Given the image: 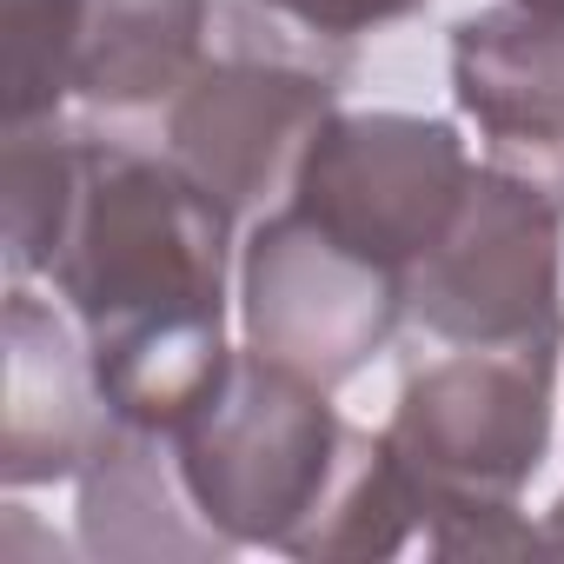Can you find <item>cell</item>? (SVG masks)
<instances>
[{"mask_svg": "<svg viewBox=\"0 0 564 564\" xmlns=\"http://www.w3.org/2000/svg\"><path fill=\"white\" fill-rule=\"evenodd\" d=\"M405 319V272L333 239L319 219L279 199L239 246V326L246 346L313 386L366 372Z\"/></svg>", "mask_w": 564, "mask_h": 564, "instance_id": "obj_5", "label": "cell"}, {"mask_svg": "<svg viewBox=\"0 0 564 564\" xmlns=\"http://www.w3.org/2000/svg\"><path fill=\"white\" fill-rule=\"evenodd\" d=\"M557 219L564 206L505 166H471V186L432 252L405 272V319L445 346H557L564 352V286H557Z\"/></svg>", "mask_w": 564, "mask_h": 564, "instance_id": "obj_4", "label": "cell"}, {"mask_svg": "<svg viewBox=\"0 0 564 564\" xmlns=\"http://www.w3.org/2000/svg\"><path fill=\"white\" fill-rule=\"evenodd\" d=\"M232 213L166 153L74 133L67 199L41 272L80 319L100 392L127 425H180L226 372Z\"/></svg>", "mask_w": 564, "mask_h": 564, "instance_id": "obj_1", "label": "cell"}, {"mask_svg": "<svg viewBox=\"0 0 564 564\" xmlns=\"http://www.w3.org/2000/svg\"><path fill=\"white\" fill-rule=\"evenodd\" d=\"M74 0H0V113L41 127L74 94Z\"/></svg>", "mask_w": 564, "mask_h": 564, "instance_id": "obj_12", "label": "cell"}, {"mask_svg": "<svg viewBox=\"0 0 564 564\" xmlns=\"http://www.w3.org/2000/svg\"><path fill=\"white\" fill-rule=\"evenodd\" d=\"M186 491L206 524L246 551H286L300 564L399 557L419 518V491L386 432H359L333 412L326 386L232 352L206 399L166 425Z\"/></svg>", "mask_w": 564, "mask_h": 564, "instance_id": "obj_2", "label": "cell"}, {"mask_svg": "<svg viewBox=\"0 0 564 564\" xmlns=\"http://www.w3.org/2000/svg\"><path fill=\"white\" fill-rule=\"evenodd\" d=\"M252 8L272 14L279 28L306 34V41H333V47H346V41H366V34H379V28L412 21L425 0H252Z\"/></svg>", "mask_w": 564, "mask_h": 564, "instance_id": "obj_13", "label": "cell"}, {"mask_svg": "<svg viewBox=\"0 0 564 564\" xmlns=\"http://www.w3.org/2000/svg\"><path fill=\"white\" fill-rule=\"evenodd\" d=\"M213 0H74V100L140 113L206 67Z\"/></svg>", "mask_w": 564, "mask_h": 564, "instance_id": "obj_11", "label": "cell"}, {"mask_svg": "<svg viewBox=\"0 0 564 564\" xmlns=\"http://www.w3.org/2000/svg\"><path fill=\"white\" fill-rule=\"evenodd\" d=\"M538 551H564V498L544 511V524H538Z\"/></svg>", "mask_w": 564, "mask_h": 564, "instance_id": "obj_14", "label": "cell"}, {"mask_svg": "<svg viewBox=\"0 0 564 564\" xmlns=\"http://www.w3.org/2000/svg\"><path fill=\"white\" fill-rule=\"evenodd\" d=\"M452 94L485 160L564 206V0H498L458 21Z\"/></svg>", "mask_w": 564, "mask_h": 564, "instance_id": "obj_8", "label": "cell"}, {"mask_svg": "<svg viewBox=\"0 0 564 564\" xmlns=\"http://www.w3.org/2000/svg\"><path fill=\"white\" fill-rule=\"evenodd\" d=\"M339 113L333 80L293 61L226 54L166 100V160L232 219L272 213L319 127Z\"/></svg>", "mask_w": 564, "mask_h": 564, "instance_id": "obj_7", "label": "cell"}, {"mask_svg": "<svg viewBox=\"0 0 564 564\" xmlns=\"http://www.w3.org/2000/svg\"><path fill=\"white\" fill-rule=\"evenodd\" d=\"M80 544L94 557H127V564L232 557V544L206 524L199 498L186 491L173 432L127 419H113L94 458L80 465Z\"/></svg>", "mask_w": 564, "mask_h": 564, "instance_id": "obj_10", "label": "cell"}, {"mask_svg": "<svg viewBox=\"0 0 564 564\" xmlns=\"http://www.w3.org/2000/svg\"><path fill=\"white\" fill-rule=\"evenodd\" d=\"M113 405L100 392L87 333L67 306H47L14 279L8 293V432H0V478L8 491L80 478L107 438Z\"/></svg>", "mask_w": 564, "mask_h": 564, "instance_id": "obj_9", "label": "cell"}, {"mask_svg": "<svg viewBox=\"0 0 564 564\" xmlns=\"http://www.w3.org/2000/svg\"><path fill=\"white\" fill-rule=\"evenodd\" d=\"M557 346H458L405 379L392 405V452L419 491L425 544L438 557L538 551V524L518 518V491L551 445Z\"/></svg>", "mask_w": 564, "mask_h": 564, "instance_id": "obj_3", "label": "cell"}, {"mask_svg": "<svg viewBox=\"0 0 564 564\" xmlns=\"http://www.w3.org/2000/svg\"><path fill=\"white\" fill-rule=\"evenodd\" d=\"M471 186V153L452 120L425 113H333L306 147L286 206L319 219L333 239L412 272L452 226Z\"/></svg>", "mask_w": 564, "mask_h": 564, "instance_id": "obj_6", "label": "cell"}]
</instances>
